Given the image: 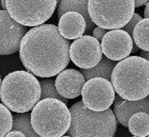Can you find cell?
Masks as SVG:
<instances>
[{"instance_id": "obj_1", "label": "cell", "mask_w": 149, "mask_h": 137, "mask_svg": "<svg viewBox=\"0 0 149 137\" xmlns=\"http://www.w3.org/2000/svg\"><path fill=\"white\" fill-rule=\"evenodd\" d=\"M70 42L55 24H42L26 32L20 44V59L27 72L40 78L59 75L70 62Z\"/></svg>"}, {"instance_id": "obj_2", "label": "cell", "mask_w": 149, "mask_h": 137, "mask_svg": "<svg viewBox=\"0 0 149 137\" xmlns=\"http://www.w3.org/2000/svg\"><path fill=\"white\" fill-rule=\"evenodd\" d=\"M110 82L120 98L143 100L149 95V62L140 56H129L116 63Z\"/></svg>"}, {"instance_id": "obj_3", "label": "cell", "mask_w": 149, "mask_h": 137, "mask_svg": "<svg viewBox=\"0 0 149 137\" xmlns=\"http://www.w3.org/2000/svg\"><path fill=\"white\" fill-rule=\"evenodd\" d=\"M38 79L27 71H14L4 78L0 85V100L9 111L19 114L32 110L40 101Z\"/></svg>"}, {"instance_id": "obj_4", "label": "cell", "mask_w": 149, "mask_h": 137, "mask_svg": "<svg viewBox=\"0 0 149 137\" xmlns=\"http://www.w3.org/2000/svg\"><path fill=\"white\" fill-rule=\"evenodd\" d=\"M71 124L68 130L71 137H114L116 120L112 109L94 112L78 101L70 107Z\"/></svg>"}, {"instance_id": "obj_5", "label": "cell", "mask_w": 149, "mask_h": 137, "mask_svg": "<svg viewBox=\"0 0 149 137\" xmlns=\"http://www.w3.org/2000/svg\"><path fill=\"white\" fill-rule=\"evenodd\" d=\"M31 124L40 137H62L70 128L71 113L64 103L47 98L32 109Z\"/></svg>"}, {"instance_id": "obj_6", "label": "cell", "mask_w": 149, "mask_h": 137, "mask_svg": "<svg viewBox=\"0 0 149 137\" xmlns=\"http://www.w3.org/2000/svg\"><path fill=\"white\" fill-rule=\"evenodd\" d=\"M133 0H90L88 11L92 22L104 30H118L125 27L134 14Z\"/></svg>"}, {"instance_id": "obj_7", "label": "cell", "mask_w": 149, "mask_h": 137, "mask_svg": "<svg viewBox=\"0 0 149 137\" xmlns=\"http://www.w3.org/2000/svg\"><path fill=\"white\" fill-rule=\"evenodd\" d=\"M57 4L56 0H7L6 7L9 16L19 24L37 27L49 20Z\"/></svg>"}, {"instance_id": "obj_8", "label": "cell", "mask_w": 149, "mask_h": 137, "mask_svg": "<svg viewBox=\"0 0 149 137\" xmlns=\"http://www.w3.org/2000/svg\"><path fill=\"white\" fill-rule=\"evenodd\" d=\"M82 103L88 109L102 112L110 108L115 101L116 92L110 81L94 78L86 81L81 91Z\"/></svg>"}, {"instance_id": "obj_9", "label": "cell", "mask_w": 149, "mask_h": 137, "mask_svg": "<svg viewBox=\"0 0 149 137\" xmlns=\"http://www.w3.org/2000/svg\"><path fill=\"white\" fill-rule=\"evenodd\" d=\"M70 60L81 69H91L101 62V43L92 36L85 35L74 40L69 49Z\"/></svg>"}, {"instance_id": "obj_10", "label": "cell", "mask_w": 149, "mask_h": 137, "mask_svg": "<svg viewBox=\"0 0 149 137\" xmlns=\"http://www.w3.org/2000/svg\"><path fill=\"white\" fill-rule=\"evenodd\" d=\"M26 28L19 24L7 10H0V55H10L20 49Z\"/></svg>"}, {"instance_id": "obj_11", "label": "cell", "mask_w": 149, "mask_h": 137, "mask_svg": "<svg viewBox=\"0 0 149 137\" xmlns=\"http://www.w3.org/2000/svg\"><path fill=\"white\" fill-rule=\"evenodd\" d=\"M132 36L122 29L107 32L101 41L102 54L114 62H120L129 57L132 53Z\"/></svg>"}, {"instance_id": "obj_12", "label": "cell", "mask_w": 149, "mask_h": 137, "mask_svg": "<svg viewBox=\"0 0 149 137\" xmlns=\"http://www.w3.org/2000/svg\"><path fill=\"white\" fill-rule=\"evenodd\" d=\"M86 83L83 75L76 69H64L55 79L57 92L64 99H74L81 95V91Z\"/></svg>"}, {"instance_id": "obj_13", "label": "cell", "mask_w": 149, "mask_h": 137, "mask_svg": "<svg viewBox=\"0 0 149 137\" xmlns=\"http://www.w3.org/2000/svg\"><path fill=\"white\" fill-rule=\"evenodd\" d=\"M113 103L116 120L124 127H128L130 117L135 113L143 112L149 115V95L140 101H126L118 95Z\"/></svg>"}, {"instance_id": "obj_14", "label": "cell", "mask_w": 149, "mask_h": 137, "mask_svg": "<svg viewBox=\"0 0 149 137\" xmlns=\"http://www.w3.org/2000/svg\"><path fill=\"white\" fill-rule=\"evenodd\" d=\"M58 30L65 39H77L84 36L86 31V22L79 13L70 11L59 19Z\"/></svg>"}, {"instance_id": "obj_15", "label": "cell", "mask_w": 149, "mask_h": 137, "mask_svg": "<svg viewBox=\"0 0 149 137\" xmlns=\"http://www.w3.org/2000/svg\"><path fill=\"white\" fill-rule=\"evenodd\" d=\"M88 2L87 0H63L60 1V5L58 7L57 15L59 19L62 17L63 14L74 11L79 13L84 20L86 22V33H91L96 27L94 23L92 22L90 17V14L88 11Z\"/></svg>"}, {"instance_id": "obj_16", "label": "cell", "mask_w": 149, "mask_h": 137, "mask_svg": "<svg viewBox=\"0 0 149 137\" xmlns=\"http://www.w3.org/2000/svg\"><path fill=\"white\" fill-rule=\"evenodd\" d=\"M116 64V63L114 62V61L107 59L106 57H102L101 62L96 66L91 69H81V71H79V72L83 75L84 78L87 81L94 78H102L110 81L111 75Z\"/></svg>"}, {"instance_id": "obj_17", "label": "cell", "mask_w": 149, "mask_h": 137, "mask_svg": "<svg viewBox=\"0 0 149 137\" xmlns=\"http://www.w3.org/2000/svg\"><path fill=\"white\" fill-rule=\"evenodd\" d=\"M128 128L130 134L136 137H146L149 135V115L143 112L135 113L130 117Z\"/></svg>"}, {"instance_id": "obj_18", "label": "cell", "mask_w": 149, "mask_h": 137, "mask_svg": "<svg viewBox=\"0 0 149 137\" xmlns=\"http://www.w3.org/2000/svg\"><path fill=\"white\" fill-rule=\"evenodd\" d=\"M132 41L137 48L143 51H149V19L140 21L132 32Z\"/></svg>"}, {"instance_id": "obj_19", "label": "cell", "mask_w": 149, "mask_h": 137, "mask_svg": "<svg viewBox=\"0 0 149 137\" xmlns=\"http://www.w3.org/2000/svg\"><path fill=\"white\" fill-rule=\"evenodd\" d=\"M11 131H21L26 137H40L33 129L31 124V114L28 112L13 116V125Z\"/></svg>"}, {"instance_id": "obj_20", "label": "cell", "mask_w": 149, "mask_h": 137, "mask_svg": "<svg viewBox=\"0 0 149 137\" xmlns=\"http://www.w3.org/2000/svg\"><path fill=\"white\" fill-rule=\"evenodd\" d=\"M40 88H41V96L40 100H44L47 98H52V99H57V100L64 103L65 105L68 103L67 99H64L56 91L55 88V81L53 79L47 78V79H42L40 80Z\"/></svg>"}, {"instance_id": "obj_21", "label": "cell", "mask_w": 149, "mask_h": 137, "mask_svg": "<svg viewBox=\"0 0 149 137\" xmlns=\"http://www.w3.org/2000/svg\"><path fill=\"white\" fill-rule=\"evenodd\" d=\"M13 125V116L9 109L0 103V137H6Z\"/></svg>"}, {"instance_id": "obj_22", "label": "cell", "mask_w": 149, "mask_h": 137, "mask_svg": "<svg viewBox=\"0 0 149 137\" xmlns=\"http://www.w3.org/2000/svg\"><path fill=\"white\" fill-rule=\"evenodd\" d=\"M141 20H143V18L139 15L138 13H134L133 14V16L132 17V19H130V21L128 22V24L126 25L125 27H123V30L125 31V32H127L128 34L130 35V36H132V32H133V29H134V27L136 26V24L137 23L141 21Z\"/></svg>"}, {"instance_id": "obj_23", "label": "cell", "mask_w": 149, "mask_h": 137, "mask_svg": "<svg viewBox=\"0 0 149 137\" xmlns=\"http://www.w3.org/2000/svg\"><path fill=\"white\" fill-rule=\"evenodd\" d=\"M106 33H107V30L102 29L100 27H95L92 31V36L99 42H101L102 37L104 36V35H106Z\"/></svg>"}, {"instance_id": "obj_24", "label": "cell", "mask_w": 149, "mask_h": 137, "mask_svg": "<svg viewBox=\"0 0 149 137\" xmlns=\"http://www.w3.org/2000/svg\"><path fill=\"white\" fill-rule=\"evenodd\" d=\"M6 137H26L24 134L21 131H11L10 133H8Z\"/></svg>"}, {"instance_id": "obj_25", "label": "cell", "mask_w": 149, "mask_h": 137, "mask_svg": "<svg viewBox=\"0 0 149 137\" xmlns=\"http://www.w3.org/2000/svg\"><path fill=\"white\" fill-rule=\"evenodd\" d=\"M148 1H146V0H135L134 1V8H139L143 6V5H146L147 4Z\"/></svg>"}, {"instance_id": "obj_26", "label": "cell", "mask_w": 149, "mask_h": 137, "mask_svg": "<svg viewBox=\"0 0 149 137\" xmlns=\"http://www.w3.org/2000/svg\"><path fill=\"white\" fill-rule=\"evenodd\" d=\"M140 57L146 59V60H147L148 62H149V51H143V50H142L141 52H140Z\"/></svg>"}, {"instance_id": "obj_27", "label": "cell", "mask_w": 149, "mask_h": 137, "mask_svg": "<svg viewBox=\"0 0 149 137\" xmlns=\"http://www.w3.org/2000/svg\"><path fill=\"white\" fill-rule=\"evenodd\" d=\"M144 19H149V1L146 4V7L144 8Z\"/></svg>"}, {"instance_id": "obj_28", "label": "cell", "mask_w": 149, "mask_h": 137, "mask_svg": "<svg viewBox=\"0 0 149 137\" xmlns=\"http://www.w3.org/2000/svg\"><path fill=\"white\" fill-rule=\"evenodd\" d=\"M138 48H137V46L135 45L134 43H133V46H132V53H135V52H137L138 51Z\"/></svg>"}, {"instance_id": "obj_29", "label": "cell", "mask_w": 149, "mask_h": 137, "mask_svg": "<svg viewBox=\"0 0 149 137\" xmlns=\"http://www.w3.org/2000/svg\"><path fill=\"white\" fill-rule=\"evenodd\" d=\"M1 6H2V8H3V10H7L6 1H5V0H2V1H1Z\"/></svg>"}, {"instance_id": "obj_30", "label": "cell", "mask_w": 149, "mask_h": 137, "mask_svg": "<svg viewBox=\"0 0 149 137\" xmlns=\"http://www.w3.org/2000/svg\"><path fill=\"white\" fill-rule=\"evenodd\" d=\"M62 137H71V136H69V135H68V136H67V135H63V136H62Z\"/></svg>"}, {"instance_id": "obj_31", "label": "cell", "mask_w": 149, "mask_h": 137, "mask_svg": "<svg viewBox=\"0 0 149 137\" xmlns=\"http://www.w3.org/2000/svg\"><path fill=\"white\" fill-rule=\"evenodd\" d=\"M0 85H1V78H0Z\"/></svg>"}, {"instance_id": "obj_32", "label": "cell", "mask_w": 149, "mask_h": 137, "mask_svg": "<svg viewBox=\"0 0 149 137\" xmlns=\"http://www.w3.org/2000/svg\"><path fill=\"white\" fill-rule=\"evenodd\" d=\"M132 137H136V136H132Z\"/></svg>"}, {"instance_id": "obj_33", "label": "cell", "mask_w": 149, "mask_h": 137, "mask_svg": "<svg viewBox=\"0 0 149 137\" xmlns=\"http://www.w3.org/2000/svg\"><path fill=\"white\" fill-rule=\"evenodd\" d=\"M146 137H149V135H148V136H146Z\"/></svg>"}]
</instances>
